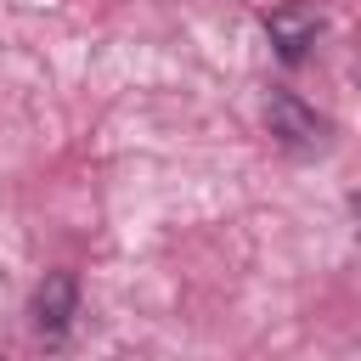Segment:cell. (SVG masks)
I'll use <instances>...</instances> for the list:
<instances>
[{
    "instance_id": "obj_1",
    "label": "cell",
    "mask_w": 361,
    "mask_h": 361,
    "mask_svg": "<svg viewBox=\"0 0 361 361\" xmlns=\"http://www.w3.org/2000/svg\"><path fill=\"white\" fill-rule=\"evenodd\" d=\"M265 39L282 62H305L322 39V11L310 0H282V6L265 11Z\"/></svg>"
},
{
    "instance_id": "obj_2",
    "label": "cell",
    "mask_w": 361,
    "mask_h": 361,
    "mask_svg": "<svg viewBox=\"0 0 361 361\" xmlns=\"http://www.w3.org/2000/svg\"><path fill=\"white\" fill-rule=\"evenodd\" d=\"M265 130L282 141V147H316L322 135H327V118L305 102V96H293V90H271L265 96Z\"/></svg>"
},
{
    "instance_id": "obj_3",
    "label": "cell",
    "mask_w": 361,
    "mask_h": 361,
    "mask_svg": "<svg viewBox=\"0 0 361 361\" xmlns=\"http://www.w3.org/2000/svg\"><path fill=\"white\" fill-rule=\"evenodd\" d=\"M34 333L39 338H68V327H73V316H79V276L73 271H45V282L34 288Z\"/></svg>"
},
{
    "instance_id": "obj_4",
    "label": "cell",
    "mask_w": 361,
    "mask_h": 361,
    "mask_svg": "<svg viewBox=\"0 0 361 361\" xmlns=\"http://www.w3.org/2000/svg\"><path fill=\"white\" fill-rule=\"evenodd\" d=\"M350 209H355V220H361V186H355V192H350Z\"/></svg>"
}]
</instances>
